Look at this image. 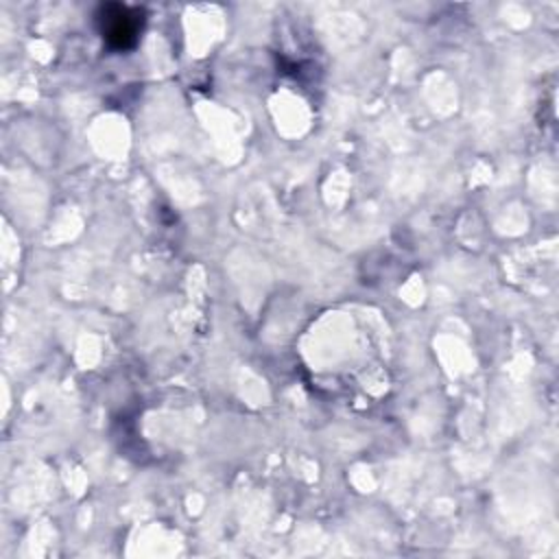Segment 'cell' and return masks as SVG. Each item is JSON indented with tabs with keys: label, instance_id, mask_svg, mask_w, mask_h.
I'll return each mask as SVG.
<instances>
[{
	"label": "cell",
	"instance_id": "6da1fadb",
	"mask_svg": "<svg viewBox=\"0 0 559 559\" xmlns=\"http://www.w3.org/2000/svg\"><path fill=\"white\" fill-rule=\"evenodd\" d=\"M98 26L114 48H129L140 35V13L122 4H103L98 9Z\"/></svg>",
	"mask_w": 559,
	"mask_h": 559
}]
</instances>
